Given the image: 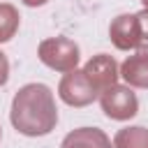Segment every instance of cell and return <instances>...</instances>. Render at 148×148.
<instances>
[{"instance_id": "cell-1", "label": "cell", "mask_w": 148, "mask_h": 148, "mask_svg": "<svg viewBox=\"0 0 148 148\" xmlns=\"http://www.w3.org/2000/svg\"><path fill=\"white\" fill-rule=\"evenodd\" d=\"M102 109L109 118H130L136 113V97L132 90L120 88V86H111L106 88L104 97H102Z\"/></svg>"}, {"instance_id": "cell-2", "label": "cell", "mask_w": 148, "mask_h": 148, "mask_svg": "<svg viewBox=\"0 0 148 148\" xmlns=\"http://www.w3.org/2000/svg\"><path fill=\"white\" fill-rule=\"evenodd\" d=\"M5 81H7V62H5V58L0 53V83H5Z\"/></svg>"}]
</instances>
